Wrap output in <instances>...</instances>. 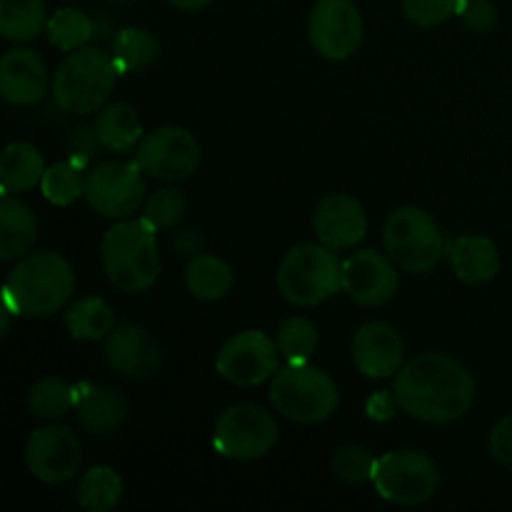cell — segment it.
Wrapping results in <instances>:
<instances>
[{
  "label": "cell",
  "mask_w": 512,
  "mask_h": 512,
  "mask_svg": "<svg viewBox=\"0 0 512 512\" xmlns=\"http://www.w3.org/2000/svg\"><path fill=\"white\" fill-rule=\"evenodd\" d=\"M280 295L295 308H315L343 290V263L338 250L318 243H300L288 250L278 268Z\"/></svg>",
  "instance_id": "obj_5"
},
{
  "label": "cell",
  "mask_w": 512,
  "mask_h": 512,
  "mask_svg": "<svg viewBox=\"0 0 512 512\" xmlns=\"http://www.w3.org/2000/svg\"><path fill=\"white\" fill-rule=\"evenodd\" d=\"M83 463V445L68 425H45L25 443V465L35 480L48 485L73 478Z\"/></svg>",
  "instance_id": "obj_14"
},
{
  "label": "cell",
  "mask_w": 512,
  "mask_h": 512,
  "mask_svg": "<svg viewBox=\"0 0 512 512\" xmlns=\"http://www.w3.org/2000/svg\"><path fill=\"white\" fill-rule=\"evenodd\" d=\"M143 173L138 160H105L85 173V200L103 218H130L145 203Z\"/></svg>",
  "instance_id": "obj_10"
},
{
  "label": "cell",
  "mask_w": 512,
  "mask_h": 512,
  "mask_svg": "<svg viewBox=\"0 0 512 512\" xmlns=\"http://www.w3.org/2000/svg\"><path fill=\"white\" fill-rule=\"evenodd\" d=\"M115 328V313L103 298H80L73 303L65 313V330L70 338L80 340V343H98L105 340Z\"/></svg>",
  "instance_id": "obj_26"
},
{
  "label": "cell",
  "mask_w": 512,
  "mask_h": 512,
  "mask_svg": "<svg viewBox=\"0 0 512 512\" xmlns=\"http://www.w3.org/2000/svg\"><path fill=\"white\" fill-rule=\"evenodd\" d=\"M80 388L65 383L60 378H43L30 388L28 405L33 410V415L43 420H60L68 413H75V405H78Z\"/></svg>",
  "instance_id": "obj_30"
},
{
  "label": "cell",
  "mask_w": 512,
  "mask_h": 512,
  "mask_svg": "<svg viewBox=\"0 0 512 512\" xmlns=\"http://www.w3.org/2000/svg\"><path fill=\"white\" fill-rule=\"evenodd\" d=\"M458 15L470 33H490L498 25V8L490 0H463Z\"/></svg>",
  "instance_id": "obj_37"
},
{
  "label": "cell",
  "mask_w": 512,
  "mask_h": 512,
  "mask_svg": "<svg viewBox=\"0 0 512 512\" xmlns=\"http://www.w3.org/2000/svg\"><path fill=\"white\" fill-rule=\"evenodd\" d=\"M378 458L363 445H345L333 455V473L343 483L360 485L373 480Z\"/></svg>",
  "instance_id": "obj_35"
},
{
  "label": "cell",
  "mask_w": 512,
  "mask_h": 512,
  "mask_svg": "<svg viewBox=\"0 0 512 512\" xmlns=\"http://www.w3.org/2000/svg\"><path fill=\"white\" fill-rule=\"evenodd\" d=\"M458 280L468 285H485L498 278L500 253L498 245L485 235H460L448 250Z\"/></svg>",
  "instance_id": "obj_21"
},
{
  "label": "cell",
  "mask_w": 512,
  "mask_h": 512,
  "mask_svg": "<svg viewBox=\"0 0 512 512\" xmlns=\"http://www.w3.org/2000/svg\"><path fill=\"white\" fill-rule=\"evenodd\" d=\"M75 290L73 265L53 250L23 255L3 285V305L23 318L58 313Z\"/></svg>",
  "instance_id": "obj_2"
},
{
  "label": "cell",
  "mask_w": 512,
  "mask_h": 512,
  "mask_svg": "<svg viewBox=\"0 0 512 512\" xmlns=\"http://www.w3.org/2000/svg\"><path fill=\"white\" fill-rule=\"evenodd\" d=\"M385 253L405 273H430L448 253V240L433 215L415 205H405L388 215L383 230Z\"/></svg>",
  "instance_id": "obj_7"
},
{
  "label": "cell",
  "mask_w": 512,
  "mask_h": 512,
  "mask_svg": "<svg viewBox=\"0 0 512 512\" xmlns=\"http://www.w3.org/2000/svg\"><path fill=\"white\" fill-rule=\"evenodd\" d=\"M400 410L398 398L395 393H388V390H380V393H373L365 403V413L373 423H388V420L395 418V413Z\"/></svg>",
  "instance_id": "obj_40"
},
{
  "label": "cell",
  "mask_w": 512,
  "mask_h": 512,
  "mask_svg": "<svg viewBox=\"0 0 512 512\" xmlns=\"http://www.w3.org/2000/svg\"><path fill=\"white\" fill-rule=\"evenodd\" d=\"M110 53H113L120 75L138 73V70L150 68L158 60L160 45L150 30L123 28L113 38V50Z\"/></svg>",
  "instance_id": "obj_28"
},
{
  "label": "cell",
  "mask_w": 512,
  "mask_h": 512,
  "mask_svg": "<svg viewBox=\"0 0 512 512\" xmlns=\"http://www.w3.org/2000/svg\"><path fill=\"white\" fill-rule=\"evenodd\" d=\"M120 3H128V0H120Z\"/></svg>",
  "instance_id": "obj_43"
},
{
  "label": "cell",
  "mask_w": 512,
  "mask_h": 512,
  "mask_svg": "<svg viewBox=\"0 0 512 512\" xmlns=\"http://www.w3.org/2000/svg\"><path fill=\"white\" fill-rule=\"evenodd\" d=\"M45 33L53 48L73 53V50L85 48V43L93 38V20L80 8H60L48 18Z\"/></svg>",
  "instance_id": "obj_32"
},
{
  "label": "cell",
  "mask_w": 512,
  "mask_h": 512,
  "mask_svg": "<svg viewBox=\"0 0 512 512\" xmlns=\"http://www.w3.org/2000/svg\"><path fill=\"white\" fill-rule=\"evenodd\" d=\"M40 193L50 205H58V208L73 205L80 195H85V168L73 158L53 163L45 168Z\"/></svg>",
  "instance_id": "obj_31"
},
{
  "label": "cell",
  "mask_w": 512,
  "mask_h": 512,
  "mask_svg": "<svg viewBox=\"0 0 512 512\" xmlns=\"http://www.w3.org/2000/svg\"><path fill=\"white\" fill-rule=\"evenodd\" d=\"M100 145L113 153H130L143 140V120L130 103L103 105L95 120Z\"/></svg>",
  "instance_id": "obj_23"
},
{
  "label": "cell",
  "mask_w": 512,
  "mask_h": 512,
  "mask_svg": "<svg viewBox=\"0 0 512 512\" xmlns=\"http://www.w3.org/2000/svg\"><path fill=\"white\" fill-rule=\"evenodd\" d=\"M275 343H278L280 355L288 363H305L315 355L320 345L318 328L310 323L303 315H293V318L283 320L275 335Z\"/></svg>",
  "instance_id": "obj_33"
},
{
  "label": "cell",
  "mask_w": 512,
  "mask_h": 512,
  "mask_svg": "<svg viewBox=\"0 0 512 512\" xmlns=\"http://www.w3.org/2000/svg\"><path fill=\"white\" fill-rule=\"evenodd\" d=\"M123 478L110 465H98L83 475L78 500L88 512H110L123 500Z\"/></svg>",
  "instance_id": "obj_29"
},
{
  "label": "cell",
  "mask_w": 512,
  "mask_h": 512,
  "mask_svg": "<svg viewBox=\"0 0 512 512\" xmlns=\"http://www.w3.org/2000/svg\"><path fill=\"white\" fill-rule=\"evenodd\" d=\"M158 230L145 218L120 220L103 238V270L120 293H145L160 275Z\"/></svg>",
  "instance_id": "obj_3"
},
{
  "label": "cell",
  "mask_w": 512,
  "mask_h": 512,
  "mask_svg": "<svg viewBox=\"0 0 512 512\" xmlns=\"http://www.w3.org/2000/svg\"><path fill=\"white\" fill-rule=\"evenodd\" d=\"M135 160L150 178L180 183L200 168L203 150L190 130L178 128V125H163V128H155L143 135L140 145L135 148Z\"/></svg>",
  "instance_id": "obj_11"
},
{
  "label": "cell",
  "mask_w": 512,
  "mask_h": 512,
  "mask_svg": "<svg viewBox=\"0 0 512 512\" xmlns=\"http://www.w3.org/2000/svg\"><path fill=\"white\" fill-rule=\"evenodd\" d=\"M100 145V138H98V130H90V128H80V130H73V135H70V158L75 160V163H80L85 168L88 165V160L95 155V148Z\"/></svg>",
  "instance_id": "obj_39"
},
{
  "label": "cell",
  "mask_w": 512,
  "mask_h": 512,
  "mask_svg": "<svg viewBox=\"0 0 512 512\" xmlns=\"http://www.w3.org/2000/svg\"><path fill=\"white\" fill-rule=\"evenodd\" d=\"M105 360L123 378L148 380L163 365L160 345L140 325H120L105 338Z\"/></svg>",
  "instance_id": "obj_18"
},
{
  "label": "cell",
  "mask_w": 512,
  "mask_h": 512,
  "mask_svg": "<svg viewBox=\"0 0 512 512\" xmlns=\"http://www.w3.org/2000/svg\"><path fill=\"white\" fill-rule=\"evenodd\" d=\"M398 285V265L378 250H358L343 263V293L363 308H378L393 300Z\"/></svg>",
  "instance_id": "obj_15"
},
{
  "label": "cell",
  "mask_w": 512,
  "mask_h": 512,
  "mask_svg": "<svg viewBox=\"0 0 512 512\" xmlns=\"http://www.w3.org/2000/svg\"><path fill=\"white\" fill-rule=\"evenodd\" d=\"M365 25L353 0H318L310 10L308 38L325 60H348L363 45Z\"/></svg>",
  "instance_id": "obj_12"
},
{
  "label": "cell",
  "mask_w": 512,
  "mask_h": 512,
  "mask_svg": "<svg viewBox=\"0 0 512 512\" xmlns=\"http://www.w3.org/2000/svg\"><path fill=\"white\" fill-rule=\"evenodd\" d=\"M463 0H403V15L418 28H435L458 15Z\"/></svg>",
  "instance_id": "obj_36"
},
{
  "label": "cell",
  "mask_w": 512,
  "mask_h": 512,
  "mask_svg": "<svg viewBox=\"0 0 512 512\" xmlns=\"http://www.w3.org/2000/svg\"><path fill=\"white\" fill-rule=\"evenodd\" d=\"M185 208V195L180 193L173 185H165V188H158L148 200L143 203V218L153 225L155 230H170L183 220Z\"/></svg>",
  "instance_id": "obj_34"
},
{
  "label": "cell",
  "mask_w": 512,
  "mask_h": 512,
  "mask_svg": "<svg viewBox=\"0 0 512 512\" xmlns=\"http://www.w3.org/2000/svg\"><path fill=\"white\" fill-rule=\"evenodd\" d=\"M0 93L10 105L28 108L48 93V65L38 50L13 48L0 58Z\"/></svg>",
  "instance_id": "obj_19"
},
{
  "label": "cell",
  "mask_w": 512,
  "mask_h": 512,
  "mask_svg": "<svg viewBox=\"0 0 512 512\" xmlns=\"http://www.w3.org/2000/svg\"><path fill=\"white\" fill-rule=\"evenodd\" d=\"M475 378L445 353H420L395 375L393 393L405 415L423 423H453L475 403Z\"/></svg>",
  "instance_id": "obj_1"
},
{
  "label": "cell",
  "mask_w": 512,
  "mask_h": 512,
  "mask_svg": "<svg viewBox=\"0 0 512 512\" xmlns=\"http://www.w3.org/2000/svg\"><path fill=\"white\" fill-rule=\"evenodd\" d=\"M233 268L218 255H195L185 268V288L193 298L215 303L233 290Z\"/></svg>",
  "instance_id": "obj_25"
},
{
  "label": "cell",
  "mask_w": 512,
  "mask_h": 512,
  "mask_svg": "<svg viewBox=\"0 0 512 512\" xmlns=\"http://www.w3.org/2000/svg\"><path fill=\"white\" fill-rule=\"evenodd\" d=\"M280 440L278 420L273 413L255 403H238L230 405L215 423L213 445L218 455L228 460H238V463H250V460H260Z\"/></svg>",
  "instance_id": "obj_9"
},
{
  "label": "cell",
  "mask_w": 512,
  "mask_h": 512,
  "mask_svg": "<svg viewBox=\"0 0 512 512\" xmlns=\"http://www.w3.org/2000/svg\"><path fill=\"white\" fill-rule=\"evenodd\" d=\"M13 310L8 308V305H3V310H0V335H8L10 333V318H13Z\"/></svg>",
  "instance_id": "obj_42"
},
{
  "label": "cell",
  "mask_w": 512,
  "mask_h": 512,
  "mask_svg": "<svg viewBox=\"0 0 512 512\" xmlns=\"http://www.w3.org/2000/svg\"><path fill=\"white\" fill-rule=\"evenodd\" d=\"M48 25L43 0H0V35L10 43H28Z\"/></svg>",
  "instance_id": "obj_27"
},
{
  "label": "cell",
  "mask_w": 512,
  "mask_h": 512,
  "mask_svg": "<svg viewBox=\"0 0 512 512\" xmlns=\"http://www.w3.org/2000/svg\"><path fill=\"white\" fill-rule=\"evenodd\" d=\"M38 240V218L23 200L5 195L0 203V260H20Z\"/></svg>",
  "instance_id": "obj_22"
},
{
  "label": "cell",
  "mask_w": 512,
  "mask_h": 512,
  "mask_svg": "<svg viewBox=\"0 0 512 512\" xmlns=\"http://www.w3.org/2000/svg\"><path fill=\"white\" fill-rule=\"evenodd\" d=\"M130 413L128 398L120 390L105 388V385L85 383L80 385L75 415L85 433L90 435H113L125 425Z\"/></svg>",
  "instance_id": "obj_20"
},
{
  "label": "cell",
  "mask_w": 512,
  "mask_h": 512,
  "mask_svg": "<svg viewBox=\"0 0 512 512\" xmlns=\"http://www.w3.org/2000/svg\"><path fill=\"white\" fill-rule=\"evenodd\" d=\"M270 403L283 418L293 423L315 425L328 420L338 410L340 390L325 370L305 363L285 360L270 383Z\"/></svg>",
  "instance_id": "obj_6"
},
{
  "label": "cell",
  "mask_w": 512,
  "mask_h": 512,
  "mask_svg": "<svg viewBox=\"0 0 512 512\" xmlns=\"http://www.w3.org/2000/svg\"><path fill=\"white\" fill-rule=\"evenodd\" d=\"M278 343L263 330H243L220 348L215 370L238 388H258L280 368Z\"/></svg>",
  "instance_id": "obj_13"
},
{
  "label": "cell",
  "mask_w": 512,
  "mask_h": 512,
  "mask_svg": "<svg viewBox=\"0 0 512 512\" xmlns=\"http://www.w3.org/2000/svg\"><path fill=\"white\" fill-rule=\"evenodd\" d=\"M168 3L175 5V8H180V10H203V8H208L213 0H168Z\"/></svg>",
  "instance_id": "obj_41"
},
{
  "label": "cell",
  "mask_w": 512,
  "mask_h": 512,
  "mask_svg": "<svg viewBox=\"0 0 512 512\" xmlns=\"http://www.w3.org/2000/svg\"><path fill=\"white\" fill-rule=\"evenodd\" d=\"M313 233L333 250H350L368 233V218L358 198L348 193H330L315 205Z\"/></svg>",
  "instance_id": "obj_17"
},
{
  "label": "cell",
  "mask_w": 512,
  "mask_h": 512,
  "mask_svg": "<svg viewBox=\"0 0 512 512\" xmlns=\"http://www.w3.org/2000/svg\"><path fill=\"white\" fill-rule=\"evenodd\" d=\"M43 175V155L35 145L18 140V143H10L0 155V185L5 195L33 190L35 185H40Z\"/></svg>",
  "instance_id": "obj_24"
},
{
  "label": "cell",
  "mask_w": 512,
  "mask_h": 512,
  "mask_svg": "<svg viewBox=\"0 0 512 512\" xmlns=\"http://www.w3.org/2000/svg\"><path fill=\"white\" fill-rule=\"evenodd\" d=\"M488 448L495 463L512 468V415H505L500 423H495V428L490 430Z\"/></svg>",
  "instance_id": "obj_38"
},
{
  "label": "cell",
  "mask_w": 512,
  "mask_h": 512,
  "mask_svg": "<svg viewBox=\"0 0 512 512\" xmlns=\"http://www.w3.org/2000/svg\"><path fill=\"white\" fill-rule=\"evenodd\" d=\"M350 355H353L355 368L365 378H393L405 365V340L395 325L385 320H370L355 330Z\"/></svg>",
  "instance_id": "obj_16"
},
{
  "label": "cell",
  "mask_w": 512,
  "mask_h": 512,
  "mask_svg": "<svg viewBox=\"0 0 512 512\" xmlns=\"http://www.w3.org/2000/svg\"><path fill=\"white\" fill-rule=\"evenodd\" d=\"M373 485L388 503L400 508H420L440 490V470L420 450H393L378 458Z\"/></svg>",
  "instance_id": "obj_8"
},
{
  "label": "cell",
  "mask_w": 512,
  "mask_h": 512,
  "mask_svg": "<svg viewBox=\"0 0 512 512\" xmlns=\"http://www.w3.org/2000/svg\"><path fill=\"white\" fill-rule=\"evenodd\" d=\"M120 70L113 53L80 48L68 53L53 75V100L70 115H88L108 103Z\"/></svg>",
  "instance_id": "obj_4"
}]
</instances>
